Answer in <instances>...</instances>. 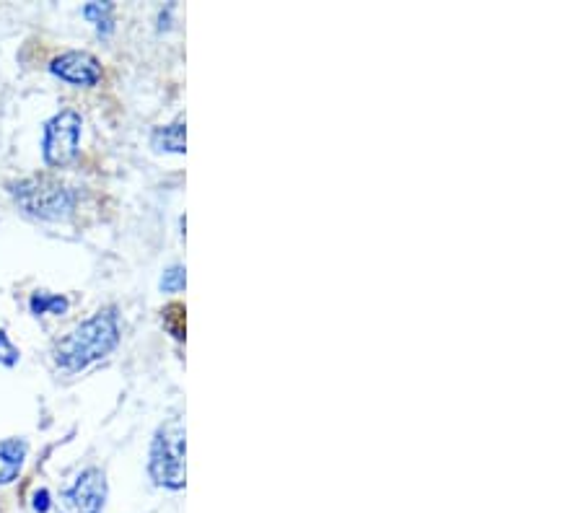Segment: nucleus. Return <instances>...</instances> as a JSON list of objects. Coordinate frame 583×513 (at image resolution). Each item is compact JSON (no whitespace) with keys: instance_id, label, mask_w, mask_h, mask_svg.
<instances>
[{"instance_id":"f257e3e1","label":"nucleus","mask_w":583,"mask_h":513,"mask_svg":"<svg viewBox=\"0 0 583 513\" xmlns=\"http://www.w3.org/2000/svg\"><path fill=\"white\" fill-rule=\"evenodd\" d=\"M117 345H120V319H117L115 306H107L73 327L65 337H60L52 348V355L63 371L76 374V371L89 368L91 363L107 358Z\"/></svg>"},{"instance_id":"f03ea898","label":"nucleus","mask_w":583,"mask_h":513,"mask_svg":"<svg viewBox=\"0 0 583 513\" xmlns=\"http://www.w3.org/2000/svg\"><path fill=\"white\" fill-rule=\"evenodd\" d=\"M11 195L26 216L39 218V221H65L78 203V192L73 187L47 174L13 182Z\"/></svg>"},{"instance_id":"7ed1b4c3","label":"nucleus","mask_w":583,"mask_h":513,"mask_svg":"<svg viewBox=\"0 0 583 513\" xmlns=\"http://www.w3.org/2000/svg\"><path fill=\"white\" fill-rule=\"evenodd\" d=\"M184 449H187V431H184L182 418H169L156 428L151 441V454H148V475L159 488H184V482H187Z\"/></svg>"},{"instance_id":"20e7f679","label":"nucleus","mask_w":583,"mask_h":513,"mask_svg":"<svg viewBox=\"0 0 583 513\" xmlns=\"http://www.w3.org/2000/svg\"><path fill=\"white\" fill-rule=\"evenodd\" d=\"M83 120L76 109H63L45 122V138H42V156L47 166L63 169L73 164L81 146Z\"/></svg>"},{"instance_id":"39448f33","label":"nucleus","mask_w":583,"mask_h":513,"mask_svg":"<svg viewBox=\"0 0 583 513\" xmlns=\"http://www.w3.org/2000/svg\"><path fill=\"white\" fill-rule=\"evenodd\" d=\"M107 475L99 467L83 469L70 488L60 490L58 513H104Z\"/></svg>"},{"instance_id":"423d86ee","label":"nucleus","mask_w":583,"mask_h":513,"mask_svg":"<svg viewBox=\"0 0 583 513\" xmlns=\"http://www.w3.org/2000/svg\"><path fill=\"white\" fill-rule=\"evenodd\" d=\"M50 73L52 76H58L60 81L81 86V89H91V86H96L104 76L102 63H99L91 52L83 50H70L55 57L50 63Z\"/></svg>"},{"instance_id":"0eeeda50","label":"nucleus","mask_w":583,"mask_h":513,"mask_svg":"<svg viewBox=\"0 0 583 513\" xmlns=\"http://www.w3.org/2000/svg\"><path fill=\"white\" fill-rule=\"evenodd\" d=\"M26 451H29V446L24 438H6L0 444V485H11L21 475Z\"/></svg>"},{"instance_id":"6e6552de","label":"nucleus","mask_w":583,"mask_h":513,"mask_svg":"<svg viewBox=\"0 0 583 513\" xmlns=\"http://www.w3.org/2000/svg\"><path fill=\"white\" fill-rule=\"evenodd\" d=\"M184 133H187L184 120H174L169 122V125H161L151 133V146L156 148V151L184 153L187 151V146H184Z\"/></svg>"},{"instance_id":"1a4fd4ad","label":"nucleus","mask_w":583,"mask_h":513,"mask_svg":"<svg viewBox=\"0 0 583 513\" xmlns=\"http://www.w3.org/2000/svg\"><path fill=\"white\" fill-rule=\"evenodd\" d=\"M83 16L96 26V32L102 37L115 32V3H89L83 6Z\"/></svg>"},{"instance_id":"9d476101","label":"nucleus","mask_w":583,"mask_h":513,"mask_svg":"<svg viewBox=\"0 0 583 513\" xmlns=\"http://www.w3.org/2000/svg\"><path fill=\"white\" fill-rule=\"evenodd\" d=\"M161 322H164V330L174 337V340L182 342L187 335V309H184L182 301H172L166 304L161 311Z\"/></svg>"},{"instance_id":"9b49d317","label":"nucleus","mask_w":583,"mask_h":513,"mask_svg":"<svg viewBox=\"0 0 583 513\" xmlns=\"http://www.w3.org/2000/svg\"><path fill=\"white\" fill-rule=\"evenodd\" d=\"M68 306L70 304L65 296H52V293L45 291L34 293L32 301H29V309H32V314H37V317H42V314H65Z\"/></svg>"},{"instance_id":"f8f14e48","label":"nucleus","mask_w":583,"mask_h":513,"mask_svg":"<svg viewBox=\"0 0 583 513\" xmlns=\"http://www.w3.org/2000/svg\"><path fill=\"white\" fill-rule=\"evenodd\" d=\"M184 283H187V275H184L182 265H172L161 275V291L166 293H179L184 288Z\"/></svg>"},{"instance_id":"ddd939ff","label":"nucleus","mask_w":583,"mask_h":513,"mask_svg":"<svg viewBox=\"0 0 583 513\" xmlns=\"http://www.w3.org/2000/svg\"><path fill=\"white\" fill-rule=\"evenodd\" d=\"M19 358H21L19 348H16V345H13V342L8 340L6 332L0 330V366L13 368L16 363H19Z\"/></svg>"},{"instance_id":"4468645a","label":"nucleus","mask_w":583,"mask_h":513,"mask_svg":"<svg viewBox=\"0 0 583 513\" xmlns=\"http://www.w3.org/2000/svg\"><path fill=\"white\" fill-rule=\"evenodd\" d=\"M32 506H34V511H37V513L50 511V493H47V490H37Z\"/></svg>"}]
</instances>
